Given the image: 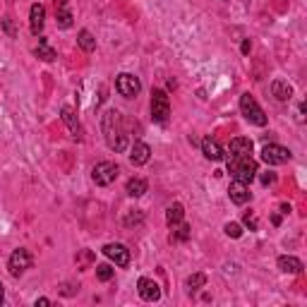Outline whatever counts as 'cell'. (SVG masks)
I'll use <instances>...</instances> for the list:
<instances>
[{"label":"cell","mask_w":307,"mask_h":307,"mask_svg":"<svg viewBox=\"0 0 307 307\" xmlns=\"http://www.w3.org/2000/svg\"><path fill=\"white\" fill-rule=\"evenodd\" d=\"M103 135H106V144L113 151H125L127 149V132L123 127V116L118 110H106L103 113Z\"/></svg>","instance_id":"cell-1"},{"label":"cell","mask_w":307,"mask_h":307,"mask_svg":"<svg viewBox=\"0 0 307 307\" xmlns=\"http://www.w3.org/2000/svg\"><path fill=\"white\" fill-rule=\"evenodd\" d=\"M228 173L238 183L250 185L257 178V163L252 161V156H231L228 159Z\"/></svg>","instance_id":"cell-2"},{"label":"cell","mask_w":307,"mask_h":307,"mask_svg":"<svg viewBox=\"0 0 307 307\" xmlns=\"http://www.w3.org/2000/svg\"><path fill=\"white\" fill-rule=\"evenodd\" d=\"M240 110H242V116H245L247 123L257 125V127H264V125H266V113H264L262 106L257 103L255 96L242 94L240 96Z\"/></svg>","instance_id":"cell-3"},{"label":"cell","mask_w":307,"mask_h":307,"mask_svg":"<svg viewBox=\"0 0 307 307\" xmlns=\"http://www.w3.org/2000/svg\"><path fill=\"white\" fill-rule=\"evenodd\" d=\"M170 116V101L163 89H156L151 94V120L154 123H166Z\"/></svg>","instance_id":"cell-4"},{"label":"cell","mask_w":307,"mask_h":307,"mask_svg":"<svg viewBox=\"0 0 307 307\" xmlns=\"http://www.w3.org/2000/svg\"><path fill=\"white\" fill-rule=\"evenodd\" d=\"M118 173H120V168H118L116 163L110 161H101L94 166V173H91V178H94L96 185H101V187H108L110 183H116Z\"/></svg>","instance_id":"cell-5"},{"label":"cell","mask_w":307,"mask_h":307,"mask_svg":"<svg viewBox=\"0 0 307 307\" xmlns=\"http://www.w3.org/2000/svg\"><path fill=\"white\" fill-rule=\"evenodd\" d=\"M262 161L269 166H281V163L291 161V151L281 144H264L262 149Z\"/></svg>","instance_id":"cell-6"},{"label":"cell","mask_w":307,"mask_h":307,"mask_svg":"<svg viewBox=\"0 0 307 307\" xmlns=\"http://www.w3.org/2000/svg\"><path fill=\"white\" fill-rule=\"evenodd\" d=\"M116 89H118V94H123L125 99H135V96L142 91V84H139V80L135 74L120 72L118 74V80H116Z\"/></svg>","instance_id":"cell-7"},{"label":"cell","mask_w":307,"mask_h":307,"mask_svg":"<svg viewBox=\"0 0 307 307\" xmlns=\"http://www.w3.org/2000/svg\"><path fill=\"white\" fill-rule=\"evenodd\" d=\"M31 266V255H29V250H15L12 255H10V262H8V269L12 276H22L24 271Z\"/></svg>","instance_id":"cell-8"},{"label":"cell","mask_w":307,"mask_h":307,"mask_svg":"<svg viewBox=\"0 0 307 307\" xmlns=\"http://www.w3.org/2000/svg\"><path fill=\"white\" fill-rule=\"evenodd\" d=\"M103 255L108 257L110 262H116V266H127L130 264V250L120 245V242H108L103 247Z\"/></svg>","instance_id":"cell-9"},{"label":"cell","mask_w":307,"mask_h":307,"mask_svg":"<svg viewBox=\"0 0 307 307\" xmlns=\"http://www.w3.org/2000/svg\"><path fill=\"white\" fill-rule=\"evenodd\" d=\"M137 291H139V295H142V300H146V302H156V300L161 298V288H159V283L151 281V278H139Z\"/></svg>","instance_id":"cell-10"},{"label":"cell","mask_w":307,"mask_h":307,"mask_svg":"<svg viewBox=\"0 0 307 307\" xmlns=\"http://www.w3.org/2000/svg\"><path fill=\"white\" fill-rule=\"evenodd\" d=\"M228 197H231V202H233V204H247L250 199H252V192H250V187L245 183H238V180H233V183H231V187H228Z\"/></svg>","instance_id":"cell-11"},{"label":"cell","mask_w":307,"mask_h":307,"mask_svg":"<svg viewBox=\"0 0 307 307\" xmlns=\"http://www.w3.org/2000/svg\"><path fill=\"white\" fill-rule=\"evenodd\" d=\"M252 149H255V144H252L250 137H235V139H231V144H228L231 156H252Z\"/></svg>","instance_id":"cell-12"},{"label":"cell","mask_w":307,"mask_h":307,"mask_svg":"<svg viewBox=\"0 0 307 307\" xmlns=\"http://www.w3.org/2000/svg\"><path fill=\"white\" fill-rule=\"evenodd\" d=\"M149 156H151V149H149V144H144V142H135L130 149V163L132 166H144L146 161H149Z\"/></svg>","instance_id":"cell-13"},{"label":"cell","mask_w":307,"mask_h":307,"mask_svg":"<svg viewBox=\"0 0 307 307\" xmlns=\"http://www.w3.org/2000/svg\"><path fill=\"white\" fill-rule=\"evenodd\" d=\"M29 22H31V34H41V29H44V24H46V8L41 3H34V5H31Z\"/></svg>","instance_id":"cell-14"},{"label":"cell","mask_w":307,"mask_h":307,"mask_svg":"<svg viewBox=\"0 0 307 307\" xmlns=\"http://www.w3.org/2000/svg\"><path fill=\"white\" fill-rule=\"evenodd\" d=\"M202 154H204L209 161H221V159H223V149H221V144L212 137H206L204 142H202Z\"/></svg>","instance_id":"cell-15"},{"label":"cell","mask_w":307,"mask_h":307,"mask_svg":"<svg viewBox=\"0 0 307 307\" xmlns=\"http://www.w3.org/2000/svg\"><path fill=\"white\" fill-rule=\"evenodd\" d=\"M271 94H274L276 101H291L293 87L288 84V82H283V80H274V82H271Z\"/></svg>","instance_id":"cell-16"},{"label":"cell","mask_w":307,"mask_h":307,"mask_svg":"<svg viewBox=\"0 0 307 307\" xmlns=\"http://www.w3.org/2000/svg\"><path fill=\"white\" fill-rule=\"evenodd\" d=\"M278 269L283 271V274H300L302 271V262H300L298 257L283 255V257H278Z\"/></svg>","instance_id":"cell-17"},{"label":"cell","mask_w":307,"mask_h":307,"mask_svg":"<svg viewBox=\"0 0 307 307\" xmlns=\"http://www.w3.org/2000/svg\"><path fill=\"white\" fill-rule=\"evenodd\" d=\"M60 118H63V123L70 127V132H72L74 137H80V123H77V116H74L72 106H63V110H60Z\"/></svg>","instance_id":"cell-18"},{"label":"cell","mask_w":307,"mask_h":307,"mask_svg":"<svg viewBox=\"0 0 307 307\" xmlns=\"http://www.w3.org/2000/svg\"><path fill=\"white\" fill-rule=\"evenodd\" d=\"M185 219V206L183 204H170L168 212H166V223H168L170 228H176L178 223H183Z\"/></svg>","instance_id":"cell-19"},{"label":"cell","mask_w":307,"mask_h":307,"mask_svg":"<svg viewBox=\"0 0 307 307\" xmlns=\"http://www.w3.org/2000/svg\"><path fill=\"white\" fill-rule=\"evenodd\" d=\"M146 187H149V185H146L144 178H130V180H127V187H125V192H127L130 197H142V195L146 192Z\"/></svg>","instance_id":"cell-20"},{"label":"cell","mask_w":307,"mask_h":307,"mask_svg":"<svg viewBox=\"0 0 307 307\" xmlns=\"http://www.w3.org/2000/svg\"><path fill=\"white\" fill-rule=\"evenodd\" d=\"M36 58H41V60H46V63H53V60L58 58V55H55V51H53L51 46L46 44V39H41V44L36 46Z\"/></svg>","instance_id":"cell-21"},{"label":"cell","mask_w":307,"mask_h":307,"mask_svg":"<svg viewBox=\"0 0 307 307\" xmlns=\"http://www.w3.org/2000/svg\"><path fill=\"white\" fill-rule=\"evenodd\" d=\"M55 22L60 29H70L72 27V12L67 8H55Z\"/></svg>","instance_id":"cell-22"},{"label":"cell","mask_w":307,"mask_h":307,"mask_svg":"<svg viewBox=\"0 0 307 307\" xmlns=\"http://www.w3.org/2000/svg\"><path fill=\"white\" fill-rule=\"evenodd\" d=\"M77 44L82 46V51L91 53V51H94V48H96V39L91 36V31L82 29V31H80V36H77Z\"/></svg>","instance_id":"cell-23"},{"label":"cell","mask_w":307,"mask_h":307,"mask_svg":"<svg viewBox=\"0 0 307 307\" xmlns=\"http://www.w3.org/2000/svg\"><path fill=\"white\" fill-rule=\"evenodd\" d=\"M113 274H116V269H113L110 264H99V266H96V278H99V281H110Z\"/></svg>","instance_id":"cell-24"},{"label":"cell","mask_w":307,"mask_h":307,"mask_svg":"<svg viewBox=\"0 0 307 307\" xmlns=\"http://www.w3.org/2000/svg\"><path fill=\"white\" fill-rule=\"evenodd\" d=\"M190 238V226L187 223H178V231L173 235H170V240H176V242H185Z\"/></svg>","instance_id":"cell-25"},{"label":"cell","mask_w":307,"mask_h":307,"mask_svg":"<svg viewBox=\"0 0 307 307\" xmlns=\"http://www.w3.org/2000/svg\"><path fill=\"white\" fill-rule=\"evenodd\" d=\"M204 283H206V276H204V274H195V276L187 278V288H190V291H197V288H202Z\"/></svg>","instance_id":"cell-26"},{"label":"cell","mask_w":307,"mask_h":307,"mask_svg":"<svg viewBox=\"0 0 307 307\" xmlns=\"http://www.w3.org/2000/svg\"><path fill=\"white\" fill-rule=\"evenodd\" d=\"M226 235H228V238H240V235H242V226H240V223H226Z\"/></svg>","instance_id":"cell-27"},{"label":"cell","mask_w":307,"mask_h":307,"mask_svg":"<svg viewBox=\"0 0 307 307\" xmlns=\"http://www.w3.org/2000/svg\"><path fill=\"white\" fill-rule=\"evenodd\" d=\"M259 180H262V185H274L276 183V173H262Z\"/></svg>","instance_id":"cell-28"},{"label":"cell","mask_w":307,"mask_h":307,"mask_svg":"<svg viewBox=\"0 0 307 307\" xmlns=\"http://www.w3.org/2000/svg\"><path fill=\"white\" fill-rule=\"evenodd\" d=\"M245 226H247L250 231H257V219L252 216V214H247V216H245Z\"/></svg>","instance_id":"cell-29"},{"label":"cell","mask_w":307,"mask_h":307,"mask_svg":"<svg viewBox=\"0 0 307 307\" xmlns=\"http://www.w3.org/2000/svg\"><path fill=\"white\" fill-rule=\"evenodd\" d=\"M250 48H252V44H250V39H245V41H242V53L247 55V53H250Z\"/></svg>","instance_id":"cell-30"},{"label":"cell","mask_w":307,"mask_h":307,"mask_svg":"<svg viewBox=\"0 0 307 307\" xmlns=\"http://www.w3.org/2000/svg\"><path fill=\"white\" fill-rule=\"evenodd\" d=\"M39 305H41V307L51 305V300H48V298H39V300H36V307H39Z\"/></svg>","instance_id":"cell-31"},{"label":"cell","mask_w":307,"mask_h":307,"mask_svg":"<svg viewBox=\"0 0 307 307\" xmlns=\"http://www.w3.org/2000/svg\"><path fill=\"white\" fill-rule=\"evenodd\" d=\"M3 300H5V291H3V283H0V305H3Z\"/></svg>","instance_id":"cell-32"}]
</instances>
